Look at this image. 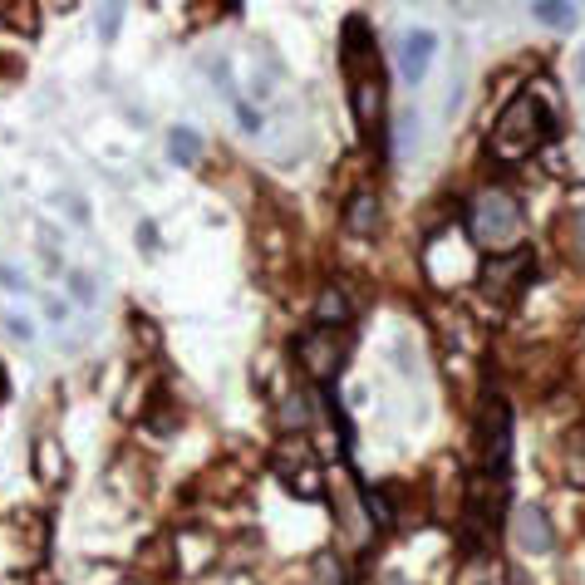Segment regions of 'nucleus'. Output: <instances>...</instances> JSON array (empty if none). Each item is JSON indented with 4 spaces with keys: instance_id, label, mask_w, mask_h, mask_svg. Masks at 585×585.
<instances>
[{
    "instance_id": "obj_8",
    "label": "nucleus",
    "mask_w": 585,
    "mask_h": 585,
    "mask_svg": "<svg viewBox=\"0 0 585 585\" xmlns=\"http://www.w3.org/2000/svg\"><path fill=\"white\" fill-rule=\"evenodd\" d=\"M512 536H517V546L527 551V556H551L556 551V527H551V517H546V507H517L512 512Z\"/></svg>"
},
{
    "instance_id": "obj_4",
    "label": "nucleus",
    "mask_w": 585,
    "mask_h": 585,
    "mask_svg": "<svg viewBox=\"0 0 585 585\" xmlns=\"http://www.w3.org/2000/svg\"><path fill=\"white\" fill-rule=\"evenodd\" d=\"M507 458H512V409L507 399L487 394L477 409V472L507 482Z\"/></svg>"
},
{
    "instance_id": "obj_25",
    "label": "nucleus",
    "mask_w": 585,
    "mask_h": 585,
    "mask_svg": "<svg viewBox=\"0 0 585 585\" xmlns=\"http://www.w3.org/2000/svg\"><path fill=\"white\" fill-rule=\"evenodd\" d=\"M59 202H64V207H69L79 222H89V207H84V197H74V192H69V197H59Z\"/></svg>"
},
{
    "instance_id": "obj_1",
    "label": "nucleus",
    "mask_w": 585,
    "mask_h": 585,
    "mask_svg": "<svg viewBox=\"0 0 585 585\" xmlns=\"http://www.w3.org/2000/svg\"><path fill=\"white\" fill-rule=\"evenodd\" d=\"M345 64H350V104L354 123L364 138H379L384 128V69H379V50H374V30L364 15L345 20Z\"/></svg>"
},
{
    "instance_id": "obj_27",
    "label": "nucleus",
    "mask_w": 585,
    "mask_h": 585,
    "mask_svg": "<svg viewBox=\"0 0 585 585\" xmlns=\"http://www.w3.org/2000/svg\"><path fill=\"white\" fill-rule=\"evenodd\" d=\"M0 394H5V379H0Z\"/></svg>"
},
{
    "instance_id": "obj_19",
    "label": "nucleus",
    "mask_w": 585,
    "mask_h": 585,
    "mask_svg": "<svg viewBox=\"0 0 585 585\" xmlns=\"http://www.w3.org/2000/svg\"><path fill=\"white\" fill-rule=\"evenodd\" d=\"M315 576H320L315 585H340L335 581V556H330V551H325V556H315Z\"/></svg>"
},
{
    "instance_id": "obj_7",
    "label": "nucleus",
    "mask_w": 585,
    "mask_h": 585,
    "mask_svg": "<svg viewBox=\"0 0 585 585\" xmlns=\"http://www.w3.org/2000/svg\"><path fill=\"white\" fill-rule=\"evenodd\" d=\"M295 354H300V364H305V374H310L315 384H330V379L340 374L345 354H350V340H345L340 330H310V335L295 340Z\"/></svg>"
},
{
    "instance_id": "obj_17",
    "label": "nucleus",
    "mask_w": 585,
    "mask_h": 585,
    "mask_svg": "<svg viewBox=\"0 0 585 585\" xmlns=\"http://www.w3.org/2000/svg\"><path fill=\"white\" fill-rule=\"evenodd\" d=\"M413 148H418V114H404L399 118V153H413Z\"/></svg>"
},
{
    "instance_id": "obj_15",
    "label": "nucleus",
    "mask_w": 585,
    "mask_h": 585,
    "mask_svg": "<svg viewBox=\"0 0 585 585\" xmlns=\"http://www.w3.org/2000/svg\"><path fill=\"white\" fill-rule=\"evenodd\" d=\"M0 325H5V335H10V340H20V345H30V340H35V325H30L25 315H15V310H5V315H0Z\"/></svg>"
},
{
    "instance_id": "obj_24",
    "label": "nucleus",
    "mask_w": 585,
    "mask_h": 585,
    "mask_svg": "<svg viewBox=\"0 0 585 585\" xmlns=\"http://www.w3.org/2000/svg\"><path fill=\"white\" fill-rule=\"evenodd\" d=\"M0 286H5V291H25V276H20L15 266H0Z\"/></svg>"
},
{
    "instance_id": "obj_5",
    "label": "nucleus",
    "mask_w": 585,
    "mask_h": 585,
    "mask_svg": "<svg viewBox=\"0 0 585 585\" xmlns=\"http://www.w3.org/2000/svg\"><path fill=\"white\" fill-rule=\"evenodd\" d=\"M271 472L286 482V492H295L300 502H320V497H325V468H320V458H315L300 438L276 443V453H271Z\"/></svg>"
},
{
    "instance_id": "obj_9",
    "label": "nucleus",
    "mask_w": 585,
    "mask_h": 585,
    "mask_svg": "<svg viewBox=\"0 0 585 585\" xmlns=\"http://www.w3.org/2000/svg\"><path fill=\"white\" fill-rule=\"evenodd\" d=\"M433 55H438V35H433V30H409V35L399 40V74H404L409 84H418V79L428 74Z\"/></svg>"
},
{
    "instance_id": "obj_26",
    "label": "nucleus",
    "mask_w": 585,
    "mask_h": 585,
    "mask_svg": "<svg viewBox=\"0 0 585 585\" xmlns=\"http://www.w3.org/2000/svg\"><path fill=\"white\" fill-rule=\"evenodd\" d=\"M576 79L585 84V45H581V55H576Z\"/></svg>"
},
{
    "instance_id": "obj_12",
    "label": "nucleus",
    "mask_w": 585,
    "mask_h": 585,
    "mask_svg": "<svg viewBox=\"0 0 585 585\" xmlns=\"http://www.w3.org/2000/svg\"><path fill=\"white\" fill-rule=\"evenodd\" d=\"M168 158H173L177 168H192L197 158H202V133L197 128H168Z\"/></svg>"
},
{
    "instance_id": "obj_21",
    "label": "nucleus",
    "mask_w": 585,
    "mask_h": 585,
    "mask_svg": "<svg viewBox=\"0 0 585 585\" xmlns=\"http://www.w3.org/2000/svg\"><path fill=\"white\" fill-rule=\"evenodd\" d=\"M69 291L79 295V300H94V281L84 271H69Z\"/></svg>"
},
{
    "instance_id": "obj_18",
    "label": "nucleus",
    "mask_w": 585,
    "mask_h": 585,
    "mask_svg": "<svg viewBox=\"0 0 585 585\" xmlns=\"http://www.w3.org/2000/svg\"><path fill=\"white\" fill-rule=\"evenodd\" d=\"M118 20H123V10H118V5H104V10H99V40H104V45L118 40Z\"/></svg>"
},
{
    "instance_id": "obj_23",
    "label": "nucleus",
    "mask_w": 585,
    "mask_h": 585,
    "mask_svg": "<svg viewBox=\"0 0 585 585\" xmlns=\"http://www.w3.org/2000/svg\"><path fill=\"white\" fill-rule=\"evenodd\" d=\"M45 320H55V325H64V320H69V305L50 295V300H45Z\"/></svg>"
},
{
    "instance_id": "obj_10",
    "label": "nucleus",
    "mask_w": 585,
    "mask_h": 585,
    "mask_svg": "<svg viewBox=\"0 0 585 585\" xmlns=\"http://www.w3.org/2000/svg\"><path fill=\"white\" fill-rule=\"evenodd\" d=\"M379 222H384V212H379L374 192H354L350 202H345V227L354 236H379Z\"/></svg>"
},
{
    "instance_id": "obj_22",
    "label": "nucleus",
    "mask_w": 585,
    "mask_h": 585,
    "mask_svg": "<svg viewBox=\"0 0 585 585\" xmlns=\"http://www.w3.org/2000/svg\"><path fill=\"white\" fill-rule=\"evenodd\" d=\"M138 246H143V251H158V227H153V222H138Z\"/></svg>"
},
{
    "instance_id": "obj_16",
    "label": "nucleus",
    "mask_w": 585,
    "mask_h": 585,
    "mask_svg": "<svg viewBox=\"0 0 585 585\" xmlns=\"http://www.w3.org/2000/svg\"><path fill=\"white\" fill-rule=\"evenodd\" d=\"M232 109H236V123H241L246 133H261V114L251 109V99H241V94H232Z\"/></svg>"
},
{
    "instance_id": "obj_13",
    "label": "nucleus",
    "mask_w": 585,
    "mask_h": 585,
    "mask_svg": "<svg viewBox=\"0 0 585 585\" xmlns=\"http://www.w3.org/2000/svg\"><path fill=\"white\" fill-rule=\"evenodd\" d=\"M315 418V404H310V394H291L281 409H276V423H281V433H305V423Z\"/></svg>"
},
{
    "instance_id": "obj_6",
    "label": "nucleus",
    "mask_w": 585,
    "mask_h": 585,
    "mask_svg": "<svg viewBox=\"0 0 585 585\" xmlns=\"http://www.w3.org/2000/svg\"><path fill=\"white\" fill-rule=\"evenodd\" d=\"M531 281H536V256H531L527 246H517V251H507V256H492V261H482V271H477V291L492 295L497 305L517 300Z\"/></svg>"
},
{
    "instance_id": "obj_3",
    "label": "nucleus",
    "mask_w": 585,
    "mask_h": 585,
    "mask_svg": "<svg viewBox=\"0 0 585 585\" xmlns=\"http://www.w3.org/2000/svg\"><path fill=\"white\" fill-rule=\"evenodd\" d=\"M468 236L482 251H507L522 241V207L512 192H477L468 207Z\"/></svg>"
},
{
    "instance_id": "obj_2",
    "label": "nucleus",
    "mask_w": 585,
    "mask_h": 585,
    "mask_svg": "<svg viewBox=\"0 0 585 585\" xmlns=\"http://www.w3.org/2000/svg\"><path fill=\"white\" fill-rule=\"evenodd\" d=\"M551 133H556L551 104H541L536 89H527V94H517V99L502 109V118H497V128H492V158H502V163H522V158H531L536 148L551 143Z\"/></svg>"
},
{
    "instance_id": "obj_20",
    "label": "nucleus",
    "mask_w": 585,
    "mask_h": 585,
    "mask_svg": "<svg viewBox=\"0 0 585 585\" xmlns=\"http://www.w3.org/2000/svg\"><path fill=\"white\" fill-rule=\"evenodd\" d=\"M571 251L585 261V212H576V217H571Z\"/></svg>"
},
{
    "instance_id": "obj_11",
    "label": "nucleus",
    "mask_w": 585,
    "mask_h": 585,
    "mask_svg": "<svg viewBox=\"0 0 585 585\" xmlns=\"http://www.w3.org/2000/svg\"><path fill=\"white\" fill-rule=\"evenodd\" d=\"M350 295L340 291V286H325V291H320V300H315V325H320V330H340V325H345V320H350Z\"/></svg>"
},
{
    "instance_id": "obj_14",
    "label": "nucleus",
    "mask_w": 585,
    "mask_h": 585,
    "mask_svg": "<svg viewBox=\"0 0 585 585\" xmlns=\"http://www.w3.org/2000/svg\"><path fill=\"white\" fill-rule=\"evenodd\" d=\"M531 15L541 20V25H551V30H571L576 25V5H551V0H541V5H531Z\"/></svg>"
}]
</instances>
